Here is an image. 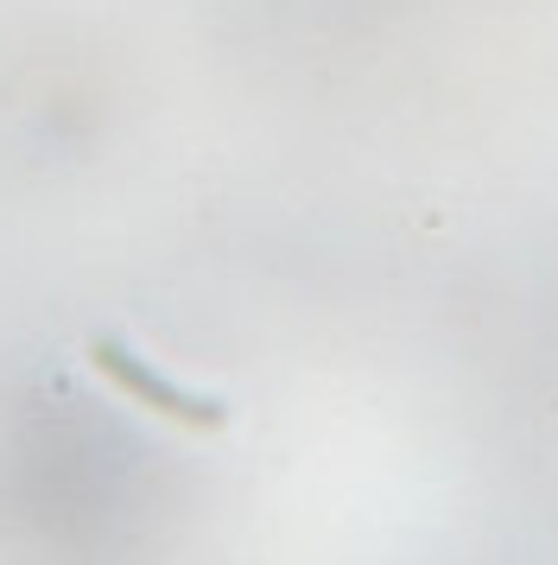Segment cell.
I'll use <instances>...</instances> for the list:
<instances>
[{"mask_svg":"<svg viewBox=\"0 0 558 565\" xmlns=\"http://www.w3.org/2000/svg\"><path fill=\"white\" fill-rule=\"evenodd\" d=\"M89 362H96L101 375L121 387L127 401H140V407L165 413V419L191 426V433H216V426L228 419V401H216V394H191V387L165 382L152 362H140L133 350H127L121 337H96V343H89Z\"/></svg>","mask_w":558,"mask_h":565,"instance_id":"cell-1","label":"cell"}]
</instances>
